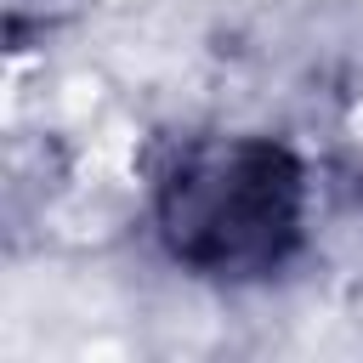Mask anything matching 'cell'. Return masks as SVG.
I'll use <instances>...</instances> for the list:
<instances>
[{"label": "cell", "mask_w": 363, "mask_h": 363, "mask_svg": "<svg viewBox=\"0 0 363 363\" xmlns=\"http://www.w3.org/2000/svg\"><path fill=\"white\" fill-rule=\"evenodd\" d=\"M159 238L199 278H267L301 244L306 176L284 142H193L159 182Z\"/></svg>", "instance_id": "obj_1"}]
</instances>
